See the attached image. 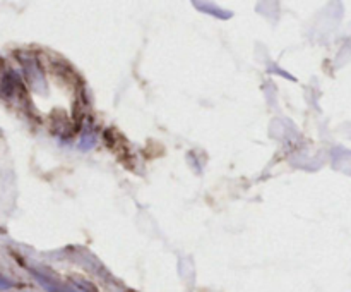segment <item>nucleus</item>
I'll return each instance as SVG.
<instances>
[{
  "mask_svg": "<svg viewBox=\"0 0 351 292\" xmlns=\"http://www.w3.org/2000/svg\"><path fill=\"white\" fill-rule=\"evenodd\" d=\"M31 273L34 275V278H36L38 284H40L41 287H43L47 292H72V291H69V289L65 287V285L58 284L57 280H53V278L47 277V275L38 273L36 270H31Z\"/></svg>",
  "mask_w": 351,
  "mask_h": 292,
  "instance_id": "1",
  "label": "nucleus"
},
{
  "mask_svg": "<svg viewBox=\"0 0 351 292\" xmlns=\"http://www.w3.org/2000/svg\"><path fill=\"white\" fill-rule=\"evenodd\" d=\"M71 282H72V285H74V287L77 289L79 292H98L96 285L91 284V282H89V280H86V278L72 277Z\"/></svg>",
  "mask_w": 351,
  "mask_h": 292,
  "instance_id": "3",
  "label": "nucleus"
},
{
  "mask_svg": "<svg viewBox=\"0 0 351 292\" xmlns=\"http://www.w3.org/2000/svg\"><path fill=\"white\" fill-rule=\"evenodd\" d=\"M194 5L197 7L201 12H206L209 14V16L213 17H218V19H230V17L233 16V12H230V10H225L221 9V7H216V5H211V3H206V2H194Z\"/></svg>",
  "mask_w": 351,
  "mask_h": 292,
  "instance_id": "2",
  "label": "nucleus"
},
{
  "mask_svg": "<svg viewBox=\"0 0 351 292\" xmlns=\"http://www.w3.org/2000/svg\"><path fill=\"white\" fill-rule=\"evenodd\" d=\"M10 287H14L12 282H10L9 278H5L0 275V291H7V289H10Z\"/></svg>",
  "mask_w": 351,
  "mask_h": 292,
  "instance_id": "4",
  "label": "nucleus"
}]
</instances>
